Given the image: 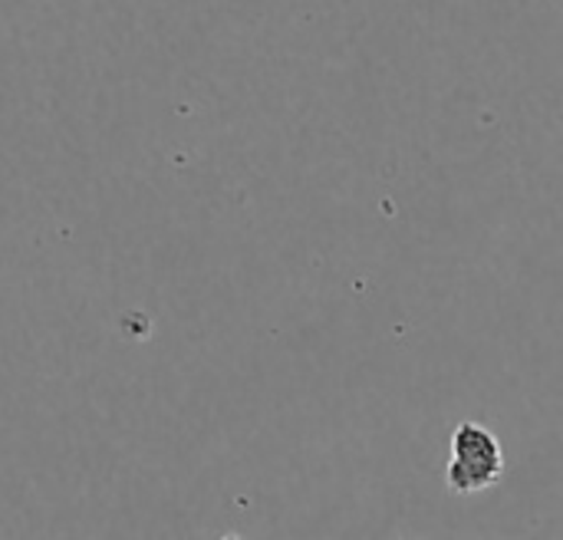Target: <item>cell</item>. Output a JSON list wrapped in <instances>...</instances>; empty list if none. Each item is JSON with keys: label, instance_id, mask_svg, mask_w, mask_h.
<instances>
[{"label": "cell", "instance_id": "6da1fadb", "mask_svg": "<svg viewBox=\"0 0 563 540\" xmlns=\"http://www.w3.org/2000/svg\"><path fill=\"white\" fill-rule=\"evenodd\" d=\"M505 478V449L498 436L482 422H462L452 432V452L445 465L449 492L475 495L495 488Z\"/></svg>", "mask_w": 563, "mask_h": 540}]
</instances>
